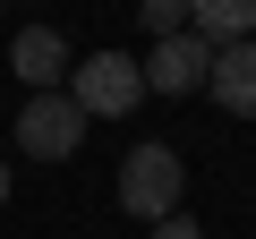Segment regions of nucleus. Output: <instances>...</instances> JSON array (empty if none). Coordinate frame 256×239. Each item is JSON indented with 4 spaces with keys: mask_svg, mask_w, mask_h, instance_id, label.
Masks as SVG:
<instances>
[{
    "mask_svg": "<svg viewBox=\"0 0 256 239\" xmlns=\"http://www.w3.org/2000/svg\"><path fill=\"white\" fill-rule=\"evenodd\" d=\"M68 102L86 120H128V111L146 102V68L128 60V52H94V60L68 68Z\"/></svg>",
    "mask_w": 256,
    "mask_h": 239,
    "instance_id": "obj_1",
    "label": "nucleus"
},
{
    "mask_svg": "<svg viewBox=\"0 0 256 239\" xmlns=\"http://www.w3.org/2000/svg\"><path fill=\"white\" fill-rule=\"evenodd\" d=\"M180 154L171 146H128V162H120V205L137 214V222H162V214H180Z\"/></svg>",
    "mask_w": 256,
    "mask_h": 239,
    "instance_id": "obj_2",
    "label": "nucleus"
},
{
    "mask_svg": "<svg viewBox=\"0 0 256 239\" xmlns=\"http://www.w3.org/2000/svg\"><path fill=\"white\" fill-rule=\"evenodd\" d=\"M77 146H86V111H77L68 94L18 102V154H26V162H68Z\"/></svg>",
    "mask_w": 256,
    "mask_h": 239,
    "instance_id": "obj_3",
    "label": "nucleus"
},
{
    "mask_svg": "<svg viewBox=\"0 0 256 239\" xmlns=\"http://www.w3.org/2000/svg\"><path fill=\"white\" fill-rule=\"evenodd\" d=\"M137 68H146V94H196L205 68H214V43L205 34H162L154 60H137Z\"/></svg>",
    "mask_w": 256,
    "mask_h": 239,
    "instance_id": "obj_4",
    "label": "nucleus"
},
{
    "mask_svg": "<svg viewBox=\"0 0 256 239\" xmlns=\"http://www.w3.org/2000/svg\"><path fill=\"white\" fill-rule=\"evenodd\" d=\"M205 94H214L230 120H256V34L214 52V68H205Z\"/></svg>",
    "mask_w": 256,
    "mask_h": 239,
    "instance_id": "obj_5",
    "label": "nucleus"
},
{
    "mask_svg": "<svg viewBox=\"0 0 256 239\" xmlns=\"http://www.w3.org/2000/svg\"><path fill=\"white\" fill-rule=\"evenodd\" d=\"M9 68H18L34 94H60V77H68V34H52V26H26V34L9 43Z\"/></svg>",
    "mask_w": 256,
    "mask_h": 239,
    "instance_id": "obj_6",
    "label": "nucleus"
},
{
    "mask_svg": "<svg viewBox=\"0 0 256 239\" xmlns=\"http://www.w3.org/2000/svg\"><path fill=\"white\" fill-rule=\"evenodd\" d=\"M188 34H205L214 52L222 43H248L256 34V0H188Z\"/></svg>",
    "mask_w": 256,
    "mask_h": 239,
    "instance_id": "obj_7",
    "label": "nucleus"
},
{
    "mask_svg": "<svg viewBox=\"0 0 256 239\" xmlns=\"http://www.w3.org/2000/svg\"><path fill=\"white\" fill-rule=\"evenodd\" d=\"M137 26L162 43V34H188V0H146V9H137Z\"/></svg>",
    "mask_w": 256,
    "mask_h": 239,
    "instance_id": "obj_8",
    "label": "nucleus"
},
{
    "mask_svg": "<svg viewBox=\"0 0 256 239\" xmlns=\"http://www.w3.org/2000/svg\"><path fill=\"white\" fill-rule=\"evenodd\" d=\"M154 239H205V230H196L188 214H162V222H154Z\"/></svg>",
    "mask_w": 256,
    "mask_h": 239,
    "instance_id": "obj_9",
    "label": "nucleus"
},
{
    "mask_svg": "<svg viewBox=\"0 0 256 239\" xmlns=\"http://www.w3.org/2000/svg\"><path fill=\"white\" fill-rule=\"evenodd\" d=\"M0 205H9V162H0Z\"/></svg>",
    "mask_w": 256,
    "mask_h": 239,
    "instance_id": "obj_10",
    "label": "nucleus"
}]
</instances>
